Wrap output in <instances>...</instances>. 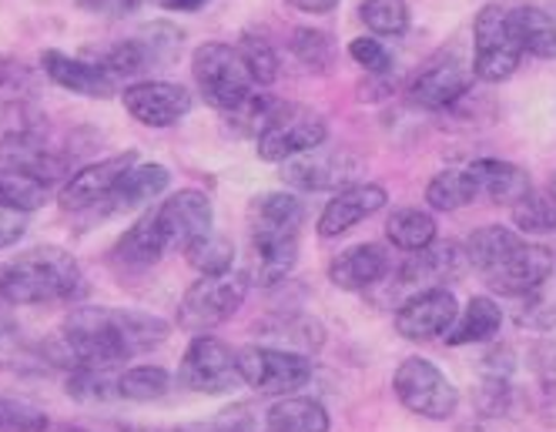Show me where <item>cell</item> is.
I'll use <instances>...</instances> for the list:
<instances>
[{"instance_id": "45", "label": "cell", "mask_w": 556, "mask_h": 432, "mask_svg": "<svg viewBox=\"0 0 556 432\" xmlns=\"http://www.w3.org/2000/svg\"><path fill=\"white\" fill-rule=\"evenodd\" d=\"M286 4H292L302 14H329V11H336L339 0H286Z\"/></svg>"}, {"instance_id": "35", "label": "cell", "mask_w": 556, "mask_h": 432, "mask_svg": "<svg viewBox=\"0 0 556 432\" xmlns=\"http://www.w3.org/2000/svg\"><path fill=\"white\" fill-rule=\"evenodd\" d=\"M513 221L527 234H549L556 231V199L549 191H530L523 202L513 205Z\"/></svg>"}, {"instance_id": "19", "label": "cell", "mask_w": 556, "mask_h": 432, "mask_svg": "<svg viewBox=\"0 0 556 432\" xmlns=\"http://www.w3.org/2000/svg\"><path fill=\"white\" fill-rule=\"evenodd\" d=\"M469 85L472 77L459 61H435L413 77L409 101L426 111H446L469 91Z\"/></svg>"}, {"instance_id": "40", "label": "cell", "mask_w": 556, "mask_h": 432, "mask_svg": "<svg viewBox=\"0 0 556 432\" xmlns=\"http://www.w3.org/2000/svg\"><path fill=\"white\" fill-rule=\"evenodd\" d=\"M51 419L30 403L0 396V432H48Z\"/></svg>"}, {"instance_id": "22", "label": "cell", "mask_w": 556, "mask_h": 432, "mask_svg": "<svg viewBox=\"0 0 556 432\" xmlns=\"http://www.w3.org/2000/svg\"><path fill=\"white\" fill-rule=\"evenodd\" d=\"M523 245L527 242L516 231H509L503 225H486V228H476L469 234V242H466V262L486 282L490 275H496L506 262H513L516 255H520Z\"/></svg>"}, {"instance_id": "33", "label": "cell", "mask_w": 556, "mask_h": 432, "mask_svg": "<svg viewBox=\"0 0 556 432\" xmlns=\"http://www.w3.org/2000/svg\"><path fill=\"white\" fill-rule=\"evenodd\" d=\"M168 389H172V376L157 366H135V369H125L122 379H117V396L131 403L162 399Z\"/></svg>"}, {"instance_id": "31", "label": "cell", "mask_w": 556, "mask_h": 432, "mask_svg": "<svg viewBox=\"0 0 556 432\" xmlns=\"http://www.w3.org/2000/svg\"><path fill=\"white\" fill-rule=\"evenodd\" d=\"M51 199V185L34 178L21 168L0 165V208H17V212H37Z\"/></svg>"}, {"instance_id": "13", "label": "cell", "mask_w": 556, "mask_h": 432, "mask_svg": "<svg viewBox=\"0 0 556 432\" xmlns=\"http://www.w3.org/2000/svg\"><path fill=\"white\" fill-rule=\"evenodd\" d=\"M459 319V302L450 289H429L409 295L395 312V332L409 342L446 339Z\"/></svg>"}, {"instance_id": "28", "label": "cell", "mask_w": 556, "mask_h": 432, "mask_svg": "<svg viewBox=\"0 0 556 432\" xmlns=\"http://www.w3.org/2000/svg\"><path fill=\"white\" fill-rule=\"evenodd\" d=\"M268 432H329V412L315 399L282 396L265 412Z\"/></svg>"}, {"instance_id": "42", "label": "cell", "mask_w": 556, "mask_h": 432, "mask_svg": "<svg viewBox=\"0 0 556 432\" xmlns=\"http://www.w3.org/2000/svg\"><path fill=\"white\" fill-rule=\"evenodd\" d=\"M30 212H17V208H0V249H11L24 239V231L30 225L27 218Z\"/></svg>"}, {"instance_id": "10", "label": "cell", "mask_w": 556, "mask_h": 432, "mask_svg": "<svg viewBox=\"0 0 556 432\" xmlns=\"http://www.w3.org/2000/svg\"><path fill=\"white\" fill-rule=\"evenodd\" d=\"M366 162L359 154H352L345 148L329 151V148H315L308 154L286 162L282 181L295 191H345L352 185L363 181Z\"/></svg>"}, {"instance_id": "14", "label": "cell", "mask_w": 556, "mask_h": 432, "mask_svg": "<svg viewBox=\"0 0 556 432\" xmlns=\"http://www.w3.org/2000/svg\"><path fill=\"white\" fill-rule=\"evenodd\" d=\"M122 101L135 122L148 128H172L191 111V91L175 81H135L125 88Z\"/></svg>"}, {"instance_id": "9", "label": "cell", "mask_w": 556, "mask_h": 432, "mask_svg": "<svg viewBox=\"0 0 556 432\" xmlns=\"http://www.w3.org/2000/svg\"><path fill=\"white\" fill-rule=\"evenodd\" d=\"M326 135H329V128L323 122V114H315L312 107H302V104H282V111L275 114V122L255 138L258 158L292 162L299 154L323 148Z\"/></svg>"}, {"instance_id": "3", "label": "cell", "mask_w": 556, "mask_h": 432, "mask_svg": "<svg viewBox=\"0 0 556 432\" xmlns=\"http://www.w3.org/2000/svg\"><path fill=\"white\" fill-rule=\"evenodd\" d=\"M191 74H194V85L202 91V98L222 114H231L235 107H242L258 91L245 58L231 45H218V41L202 45L194 51Z\"/></svg>"}, {"instance_id": "24", "label": "cell", "mask_w": 556, "mask_h": 432, "mask_svg": "<svg viewBox=\"0 0 556 432\" xmlns=\"http://www.w3.org/2000/svg\"><path fill=\"white\" fill-rule=\"evenodd\" d=\"M168 252V242H165V231H162V221H157V208L141 215L122 239L114 245V262L122 268H151L157 258Z\"/></svg>"}, {"instance_id": "4", "label": "cell", "mask_w": 556, "mask_h": 432, "mask_svg": "<svg viewBox=\"0 0 556 432\" xmlns=\"http://www.w3.org/2000/svg\"><path fill=\"white\" fill-rule=\"evenodd\" d=\"M249 271H222V275H202L178 305V329L191 335H208L212 329L225 326L249 295Z\"/></svg>"}, {"instance_id": "23", "label": "cell", "mask_w": 556, "mask_h": 432, "mask_svg": "<svg viewBox=\"0 0 556 432\" xmlns=\"http://www.w3.org/2000/svg\"><path fill=\"white\" fill-rule=\"evenodd\" d=\"M172 175L165 165L157 162H144V165H131L128 175L117 181V188L111 191V199L98 208L101 215H117V212H131L141 208L148 202H154L157 194L168 188Z\"/></svg>"}, {"instance_id": "43", "label": "cell", "mask_w": 556, "mask_h": 432, "mask_svg": "<svg viewBox=\"0 0 556 432\" xmlns=\"http://www.w3.org/2000/svg\"><path fill=\"white\" fill-rule=\"evenodd\" d=\"M85 11H94V14H104V17H125L131 11H138L141 0H77Z\"/></svg>"}, {"instance_id": "27", "label": "cell", "mask_w": 556, "mask_h": 432, "mask_svg": "<svg viewBox=\"0 0 556 432\" xmlns=\"http://www.w3.org/2000/svg\"><path fill=\"white\" fill-rule=\"evenodd\" d=\"M476 199H483V191H480V178L472 171V162L463 168H446L426 185V202L435 212H456L472 205Z\"/></svg>"}, {"instance_id": "49", "label": "cell", "mask_w": 556, "mask_h": 432, "mask_svg": "<svg viewBox=\"0 0 556 432\" xmlns=\"http://www.w3.org/2000/svg\"><path fill=\"white\" fill-rule=\"evenodd\" d=\"M61 432H85V429H61Z\"/></svg>"}, {"instance_id": "47", "label": "cell", "mask_w": 556, "mask_h": 432, "mask_svg": "<svg viewBox=\"0 0 556 432\" xmlns=\"http://www.w3.org/2000/svg\"><path fill=\"white\" fill-rule=\"evenodd\" d=\"M549 194H553V199H556V175H553V185H549Z\"/></svg>"}, {"instance_id": "8", "label": "cell", "mask_w": 556, "mask_h": 432, "mask_svg": "<svg viewBox=\"0 0 556 432\" xmlns=\"http://www.w3.org/2000/svg\"><path fill=\"white\" fill-rule=\"evenodd\" d=\"M178 382L191 392H202V396H225L242 382L238 352H231L215 335H194L178 366Z\"/></svg>"}, {"instance_id": "25", "label": "cell", "mask_w": 556, "mask_h": 432, "mask_svg": "<svg viewBox=\"0 0 556 432\" xmlns=\"http://www.w3.org/2000/svg\"><path fill=\"white\" fill-rule=\"evenodd\" d=\"M472 171L480 178V191L483 199H490L493 205H506L513 208L516 202H523L527 194L533 191L530 185V175L513 165V162H500V158H476L472 162Z\"/></svg>"}, {"instance_id": "17", "label": "cell", "mask_w": 556, "mask_h": 432, "mask_svg": "<svg viewBox=\"0 0 556 432\" xmlns=\"http://www.w3.org/2000/svg\"><path fill=\"white\" fill-rule=\"evenodd\" d=\"M41 67L58 88H64L71 94H85V98H111L117 91V85H122L101 61L71 58L64 51H45Z\"/></svg>"}, {"instance_id": "26", "label": "cell", "mask_w": 556, "mask_h": 432, "mask_svg": "<svg viewBox=\"0 0 556 432\" xmlns=\"http://www.w3.org/2000/svg\"><path fill=\"white\" fill-rule=\"evenodd\" d=\"M299 258V239H252V265L249 279L252 285L271 289L289 279Z\"/></svg>"}, {"instance_id": "44", "label": "cell", "mask_w": 556, "mask_h": 432, "mask_svg": "<svg viewBox=\"0 0 556 432\" xmlns=\"http://www.w3.org/2000/svg\"><path fill=\"white\" fill-rule=\"evenodd\" d=\"M536 369H540V379L556 389V345H543L536 348Z\"/></svg>"}, {"instance_id": "21", "label": "cell", "mask_w": 556, "mask_h": 432, "mask_svg": "<svg viewBox=\"0 0 556 432\" xmlns=\"http://www.w3.org/2000/svg\"><path fill=\"white\" fill-rule=\"evenodd\" d=\"M389 275V252L382 245H352L345 252H339L329 265V279L332 285L345 289V292H363L372 289L376 282H382Z\"/></svg>"}, {"instance_id": "7", "label": "cell", "mask_w": 556, "mask_h": 432, "mask_svg": "<svg viewBox=\"0 0 556 432\" xmlns=\"http://www.w3.org/2000/svg\"><path fill=\"white\" fill-rule=\"evenodd\" d=\"M392 389H395V396H400V403L422 419L443 422L459 406V392L446 379V372L419 356L400 363V369L392 376Z\"/></svg>"}, {"instance_id": "20", "label": "cell", "mask_w": 556, "mask_h": 432, "mask_svg": "<svg viewBox=\"0 0 556 432\" xmlns=\"http://www.w3.org/2000/svg\"><path fill=\"white\" fill-rule=\"evenodd\" d=\"M305 205L289 191H271L252 202L249 239H299Z\"/></svg>"}, {"instance_id": "16", "label": "cell", "mask_w": 556, "mask_h": 432, "mask_svg": "<svg viewBox=\"0 0 556 432\" xmlns=\"http://www.w3.org/2000/svg\"><path fill=\"white\" fill-rule=\"evenodd\" d=\"M466 249H459L456 242H432L422 252H413L403 268H400V282L406 289L416 292H429V289H446V282L459 279L466 268ZM413 292V295H416Z\"/></svg>"}, {"instance_id": "18", "label": "cell", "mask_w": 556, "mask_h": 432, "mask_svg": "<svg viewBox=\"0 0 556 432\" xmlns=\"http://www.w3.org/2000/svg\"><path fill=\"white\" fill-rule=\"evenodd\" d=\"M379 208H386V188L382 185H372V181L352 185V188L339 191L336 199L326 205V212L319 218V234L323 239H339V234H345L349 228L366 221Z\"/></svg>"}, {"instance_id": "39", "label": "cell", "mask_w": 556, "mask_h": 432, "mask_svg": "<svg viewBox=\"0 0 556 432\" xmlns=\"http://www.w3.org/2000/svg\"><path fill=\"white\" fill-rule=\"evenodd\" d=\"M238 54L245 58L252 77H255V85H271L275 77H278V54L275 48L265 41L262 34H242V41H238Z\"/></svg>"}, {"instance_id": "30", "label": "cell", "mask_w": 556, "mask_h": 432, "mask_svg": "<svg viewBox=\"0 0 556 432\" xmlns=\"http://www.w3.org/2000/svg\"><path fill=\"white\" fill-rule=\"evenodd\" d=\"M513 27L520 34V45L527 54L556 61V17L543 8H513Z\"/></svg>"}, {"instance_id": "1", "label": "cell", "mask_w": 556, "mask_h": 432, "mask_svg": "<svg viewBox=\"0 0 556 432\" xmlns=\"http://www.w3.org/2000/svg\"><path fill=\"white\" fill-rule=\"evenodd\" d=\"M168 322L135 308L85 305L64 319L48 345V359L61 369H122L128 359L162 345Z\"/></svg>"}, {"instance_id": "2", "label": "cell", "mask_w": 556, "mask_h": 432, "mask_svg": "<svg viewBox=\"0 0 556 432\" xmlns=\"http://www.w3.org/2000/svg\"><path fill=\"white\" fill-rule=\"evenodd\" d=\"M81 292V268L61 245H34L0 265V298L8 305H48Z\"/></svg>"}, {"instance_id": "12", "label": "cell", "mask_w": 556, "mask_h": 432, "mask_svg": "<svg viewBox=\"0 0 556 432\" xmlns=\"http://www.w3.org/2000/svg\"><path fill=\"white\" fill-rule=\"evenodd\" d=\"M178 48H181V34L172 24H148L141 27L138 37L117 41L98 61L117 77V81H125V77H138L154 64H165L168 54H175Z\"/></svg>"}, {"instance_id": "34", "label": "cell", "mask_w": 556, "mask_h": 432, "mask_svg": "<svg viewBox=\"0 0 556 432\" xmlns=\"http://www.w3.org/2000/svg\"><path fill=\"white\" fill-rule=\"evenodd\" d=\"M359 17L372 30V37H403L409 30L406 0H363Z\"/></svg>"}, {"instance_id": "29", "label": "cell", "mask_w": 556, "mask_h": 432, "mask_svg": "<svg viewBox=\"0 0 556 432\" xmlns=\"http://www.w3.org/2000/svg\"><path fill=\"white\" fill-rule=\"evenodd\" d=\"M500 326H503V308L496 298H486V295H476L466 312L456 319L453 332L446 335L450 345H476V342H490L493 335H500Z\"/></svg>"}, {"instance_id": "48", "label": "cell", "mask_w": 556, "mask_h": 432, "mask_svg": "<svg viewBox=\"0 0 556 432\" xmlns=\"http://www.w3.org/2000/svg\"><path fill=\"white\" fill-rule=\"evenodd\" d=\"M122 432H154V429H122Z\"/></svg>"}, {"instance_id": "11", "label": "cell", "mask_w": 556, "mask_h": 432, "mask_svg": "<svg viewBox=\"0 0 556 432\" xmlns=\"http://www.w3.org/2000/svg\"><path fill=\"white\" fill-rule=\"evenodd\" d=\"M138 165V154L135 151H125V154H111V158H101L94 165H85L77 175H71L64 181V188L58 191V205L71 215H81V212H98L108 199L111 191L117 188L128 175V168Z\"/></svg>"}, {"instance_id": "15", "label": "cell", "mask_w": 556, "mask_h": 432, "mask_svg": "<svg viewBox=\"0 0 556 432\" xmlns=\"http://www.w3.org/2000/svg\"><path fill=\"white\" fill-rule=\"evenodd\" d=\"M212 202L205 199V191H175L172 199L157 205V221H162L168 249L188 252L194 242H202L205 234H212Z\"/></svg>"}, {"instance_id": "32", "label": "cell", "mask_w": 556, "mask_h": 432, "mask_svg": "<svg viewBox=\"0 0 556 432\" xmlns=\"http://www.w3.org/2000/svg\"><path fill=\"white\" fill-rule=\"evenodd\" d=\"M386 234L395 249L413 255V252H422L435 242V218H429L419 208H400V212L389 215Z\"/></svg>"}, {"instance_id": "5", "label": "cell", "mask_w": 556, "mask_h": 432, "mask_svg": "<svg viewBox=\"0 0 556 432\" xmlns=\"http://www.w3.org/2000/svg\"><path fill=\"white\" fill-rule=\"evenodd\" d=\"M523 45L520 34L513 27V14L500 4H490L476 14L472 24V71L480 81L500 85L520 67L523 61Z\"/></svg>"}, {"instance_id": "41", "label": "cell", "mask_w": 556, "mask_h": 432, "mask_svg": "<svg viewBox=\"0 0 556 432\" xmlns=\"http://www.w3.org/2000/svg\"><path fill=\"white\" fill-rule=\"evenodd\" d=\"M349 58L372 74H386L392 67V54L382 48L379 37H355V41L349 45Z\"/></svg>"}, {"instance_id": "38", "label": "cell", "mask_w": 556, "mask_h": 432, "mask_svg": "<svg viewBox=\"0 0 556 432\" xmlns=\"http://www.w3.org/2000/svg\"><path fill=\"white\" fill-rule=\"evenodd\" d=\"M185 258L191 262V268H198L202 275H222V271H231V262H235V245L225 239V234H205L202 242H194Z\"/></svg>"}, {"instance_id": "46", "label": "cell", "mask_w": 556, "mask_h": 432, "mask_svg": "<svg viewBox=\"0 0 556 432\" xmlns=\"http://www.w3.org/2000/svg\"><path fill=\"white\" fill-rule=\"evenodd\" d=\"M162 4L172 11H198V8H205L208 0H162Z\"/></svg>"}, {"instance_id": "6", "label": "cell", "mask_w": 556, "mask_h": 432, "mask_svg": "<svg viewBox=\"0 0 556 432\" xmlns=\"http://www.w3.org/2000/svg\"><path fill=\"white\" fill-rule=\"evenodd\" d=\"M238 369H242V382L262 396H292L295 389L312 382V359L305 352L278 345L238 348Z\"/></svg>"}, {"instance_id": "36", "label": "cell", "mask_w": 556, "mask_h": 432, "mask_svg": "<svg viewBox=\"0 0 556 432\" xmlns=\"http://www.w3.org/2000/svg\"><path fill=\"white\" fill-rule=\"evenodd\" d=\"M516 319L527 329H553L556 326V275L543 285H536L530 295L520 298V312H516Z\"/></svg>"}, {"instance_id": "37", "label": "cell", "mask_w": 556, "mask_h": 432, "mask_svg": "<svg viewBox=\"0 0 556 432\" xmlns=\"http://www.w3.org/2000/svg\"><path fill=\"white\" fill-rule=\"evenodd\" d=\"M292 54L308 67V71H329L336 61V41L326 30L299 27L292 34Z\"/></svg>"}]
</instances>
